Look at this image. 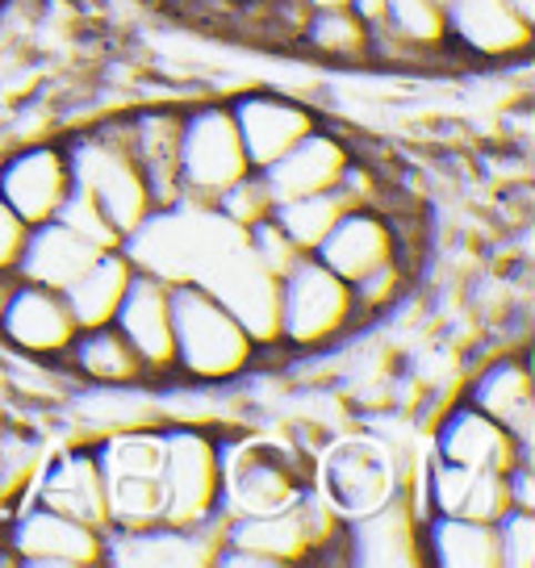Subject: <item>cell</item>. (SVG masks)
<instances>
[{
    "label": "cell",
    "instance_id": "cell-1",
    "mask_svg": "<svg viewBox=\"0 0 535 568\" xmlns=\"http://www.w3.org/2000/svg\"><path fill=\"white\" fill-rule=\"evenodd\" d=\"M172 381L201 389L234 385L264 359V347L248 335V326L214 293L189 281L172 284Z\"/></svg>",
    "mask_w": 535,
    "mask_h": 568
},
{
    "label": "cell",
    "instance_id": "cell-2",
    "mask_svg": "<svg viewBox=\"0 0 535 568\" xmlns=\"http://www.w3.org/2000/svg\"><path fill=\"white\" fill-rule=\"evenodd\" d=\"M364 318L352 284L335 276L319 255H302L276 281V352L322 355L356 335Z\"/></svg>",
    "mask_w": 535,
    "mask_h": 568
},
{
    "label": "cell",
    "instance_id": "cell-3",
    "mask_svg": "<svg viewBox=\"0 0 535 568\" xmlns=\"http://www.w3.org/2000/svg\"><path fill=\"white\" fill-rule=\"evenodd\" d=\"M63 155H68V172H72V189L84 193L113 222V231L134 234L147 217L155 213L151 189L143 180V168L130 155L122 134V118H109L101 125L75 130L63 139Z\"/></svg>",
    "mask_w": 535,
    "mask_h": 568
},
{
    "label": "cell",
    "instance_id": "cell-4",
    "mask_svg": "<svg viewBox=\"0 0 535 568\" xmlns=\"http://www.w3.org/2000/svg\"><path fill=\"white\" fill-rule=\"evenodd\" d=\"M222 518L285 510L314 485V473L297 452L248 435H222Z\"/></svg>",
    "mask_w": 535,
    "mask_h": 568
},
{
    "label": "cell",
    "instance_id": "cell-5",
    "mask_svg": "<svg viewBox=\"0 0 535 568\" xmlns=\"http://www.w3.org/2000/svg\"><path fill=\"white\" fill-rule=\"evenodd\" d=\"M97 447V464L105 477L109 527H147L163 518V439L160 423H139L109 430Z\"/></svg>",
    "mask_w": 535,
    "mask_h": 568
},
{
    "label": "cell",
    "instance_id": "cell-6",
    "mask_svg": "<svg viewBox=\"0 0 535 568\" xmlns=\"http://www.w3.org/2000/svg\"><path fill=\"white\" fill-rule=\"evenodd\" d=\"M163 523L196 527L222 515V447L205 423H160Z\"/></svg>",
    "mask_w": 535,
    "mask_h": 568
},
{
    "label": "cell",
    "instance_id": "cell-7",
    "mask_svg": "<svg viewBox=\"0 0 535 568\" xmlns=\"http://www.w3.org/2000/svg\"><path fill=\"white\" fill-rule=\"evenodd\" d=\"M248 172L251 160L226 101H196L180 109V193L184 201L214 205Z\"/></svg>",
    "mask_w": 535,
    "mask_h": 568
},
{
    "label": "cell",
    "instance_id": "cell-8",
    "mask_svg": "<svg viewBox=\"0 0 535 568\" xmlns=\"http://www.w3.org/2000/svg\"><path fill=\"white\" fill-rule=\"evenodd\" d=\"M222 548V515L196 527L147 523V527H105L101 568H214Z\"/></svg>",
    "mask_w": 535,
    "mask_h": 568
},
{
    "label": "cell",
    "instance_id": "cell-9",
    "mask_svg": "<svg viewBox=\"0 0 535 568\" xmlns=\"http://www.w3.org/2000/svg\"><path fill=\"white\" fill-rule=\"evenodd\" d=\"M0 539L18 556V568H101V531L42 501H26L4 518Z\"/></svg>",
    "mask_w": 535,
    "mask_h": 568
},
{
    "label": "cell",
    "instance_id": "cell-10",
    "mask_svg": "<svg viewBox=\"0 0 535 568\" xmlns=\"http://www.w3.org/2000/svg\"><path fill=\"white\" fill-rule=\"evenodd\" d=\"M343 565L352 568H427L423 510L406 489L356 518H343Z\"/></svg>",
    "mask_w": 535,
    "mask_h": 568
},
{
    "label": "cell",
    "instance_id": "cell-11",
    "mask_svg": "<svg viewBox=\"0 0 535 568\" xmlns=\"http://www.w3.org/2000/svg\"><path fill=\"white\" fill-rule=\"evenodd\" d=\"M314 489L343 518H356L364 510L381 506L397 489H406V480L397 477V464L390 460V452L381 444H373V439H340V444H331L322 452Z\"/></svg>",
    "mask_w": 535,
    "mask_h": 568
},
{
    "label": "cell",
    "instance_id": "cell-12",
    "mask_svg": "<svg viewBox=\"0 0 535 568\" xmlns=\"http://www.w3.org/2000/svg\"><path fill=\"white\" fill-rule=\"evenodd\" d=\"M75 318L63 293L47 288V284L18 281L13 297L0 310V343L13 355L30 359V364H59L68 343L75 338Z\"/></svg>",
    "mask_w": 535,
    "mask_h": 568
},
{
    "label": "cell",
    "instance_id": "cell-13",
    "mask_svg": "<svg viewBox=\"0 0 535 568\" xmlns=\"http://www.w3.org/2000/svg\"><path fill=\"white\" fill-rule=\"evenodd\" d=\"M68 193H72V172H68L63 142H26L0 160V201L30 226L51 222Z\"/></svg>",
    "mask_w": 535,
    "mask_h": 568
},
{
    "label": "cell",
    "instance_id": "cell-14",
    "mask_svg": "<svg viewBox=\"0 0 535 568\" xmlns=\"http://www.w3.org/2000/svg\"><path fill=\"white\" fill-rule=\"evenodd\" d=\"M226 105H231L234 130H239L243 151H248L255 172H264L268 163L281 160L293 142L305 139L314 125H322V118L305 101L272 89L234 92Z\"/></svg>",
    "mask_w": 535,
    "mask_h": 568
},
{
    "label": "cell",
    "instance_id": "cell-15",
    "mask_svg": "<svg viewBox=\"0 0 535 568\" xmlns=\"http://www.w3.org/2000/svg\"><path fill=\"white\" fill-rule=\"evenodd\" d=\"M461 402L506 426L523 452L535 447V381L523 352H498L482 368H473L461 389Z\"/></svg>",
    "mask_w": 535,
    "mask_h": 568
},
{
    "label": "cell",
    "instance_id": "cell-16",
    "mask_svg": "<svg viewBox=\"0 0 535 568\" xmlns=\"http://www.w3.org/2000/svg\"><path fill=\"white\" fill-rule=\"evenodd\" d=\"M447 42L452 51L477 63H515L527 59L535 42V26L518 18L511 0H444Z\"/></svg>",
    "mask_w": 535,
    "mask_h": 568
},
{
    "label": "cell",
    "instance_id": "cell-17",
    "mask_svg": "<svg viewBox=\"0 0 535 568\" xmlns=\"http://www.w3.org/2000/svg\"><path fill=\"white\" fill-rule=\"evenodd\" d=\"M196 284L205 293H214L218 302L248 326V335L264 347V355L276 352V276H268L264 267L255 264V255L248 251V234Z\"/></svg>",
    "mask_w": 535,
    "mask_h": 568
},
{
    "label": "cell",
    "instance_id": "cell-18",
    "mask_svg": "<svg viewBox=\"0 0 535 568\" xmlns=\"http://www.w3.org/2000/svg\"><path fill=\"white\" fill-rule=\"evenodd\" d=\"M113 326L139 352L151 385L172 381V364H176V347H172V284L143 272V267H134L122 305L113 314Z\"/></svg>",
    "mask_w": 535,
    "mask_h": 568
},
{
    "label": "cell",
    "instance_id": "cell-19",
    "mask_svg": "<svg viewBox=\"0 0 535 568\" xmlns=\"http://www.w3.org/2000/svg\"><path fill=\"white\" fill-rule=\"evenodd\" d=\"M314 255H319L335 276H343L347 284H356V281H364L369 272H376L381 264L402 260V239H397V226L390 222L385 210H376V205H352V210L340 213V222L331 226V234L322 239ZM402 264H406V260H402Z\"/></svg>",
    "mask_w": 535,
    "mask_h": 568
},
{
    "label": "cell",
    "instance_id": "cell-20",
    "mask_svg": "<svg viewBox=\"0 0 535 568\" xmlns=\"http://www.w3.org/2000/svg\"><path fill=\"white\" fill-rule=\"evenodd\" d=\"M30 501H42L59 515L80 518L97 531L109 527V501H105V477L97 464V447L92 444H72L63 452H54L47 468L38 473Z\"/></svg>",
    "mask_w": 535,
    "mask_h": 568
},
{
    "label": "cell",
    "instance_id": "cell-21",
    "mask_svg": "<svg viewBox=\"0 0 535 568\" xmlns=\"http://www.w3.org/2000/svg\"><path fill=\"white\" fill-rule=\"evenodd\" d=\"M431 456L447 464H461L473 473H502L518 456H532L511 439V430L498 426L489 414L473 409L468 402H456L435 414V435H431Z\"/></svg>",
    "mask_w": 535,
    "mask_h": 568
},
{
    "label": "cell",
    "instance_id": "cell-22",
    "mask_svg": "<svg viewBox=\"0 0 535 568\" xmlns=\"http://www.w3.org/2000/svg\"><path fill=\"white\" fill-rule=\"evenodd\" d=\"M352 155H356V151H352L335 130L314 125L305 139H297L289 146L281 160L268 163L260 176H264L272 201L331 193V189H340V180H343V172H347Z\"/></svg>",
    "mask_w": 535,
    "mask_h": 568
},
{
    "label": "cell",
    "instance_id": "cell-23",
    "mask_svg": "<svg viewBox=\"0 0 535 568\" xmlns=\"http://www.w3.org/2000/svg\"><path fill=\"white\" fill-rule=\"evenodd\" d=\"M54 368L68 373V381H80L84 389H147L151 385L139 352L125 343L113 322L80 326Z\"/></svg>",
    "mask_w": 535,
    "mask_h": 568
},
{
    "label": "cell",
    "instance_id": "cell-24",
    "mask_svg": "<svg viewBox=\"0 0 535 568\" xmlns=\"http://www.w3.org/2000/svg\"><path fill=\"white\" fill-rule=\"evenodd\" d=\"M122 134L130 155L143 168L155 210L184 201V193H180V109L163 105L122 113Z\"/></svg>",
    "mask_w": 535,
    "mask_h": 568
},
{
    "label": "cell",
    "instance_id": "cell-25",
    "mask_svg": "<svg viewBox=\"0 0 535 568\" xmlns=\"http://www.w3.org/2000/svg\"><path fill=\"white\" fill-rule=\"evenodd\" d=\"M97 251L89 239H80L72 226H63L59 217L51 222H38L26 234V247H21L18 260V281L30 284H47V288H68V284L84 272V267L97 260Z\"/></svg>",
    "mask_w": 535,
    "mask_h": 568
},
{
    "label": "cell",
    "instance_id": "cell-26",
    "mask_svg": "<svg viewBox=\"0 0 535 568\" xmlns=\"http://www.w3.org/2000/svg\"><path fill=\"white\" fill-rule=\"evenodd\" d=\"M423 556L435 568H498L494 523L464 515H423Z\"/></svg>",
    "mask_w": 535,
    "mask_h": 568
},
{
    "label": "cell",
    "instance_id": "cell-27",
    "mask_svg": "<svg viewBox=\"0 0 535 568\" xmlns=\"http://www.w3.org/2000/svg\"><path fill=\"white\" fill-rule=\"evenodd\" d=\"M130 276H134V260L122 247L97 251V260L63 288V302L72 310L75 326H105V322H113Z\"/></svg>",
    "mask_w": 535,
    "mask_h": 568
},
{
    "label": "cell",
    "instance_id": "cell-28",
    "mask_svg": "<svg viewBox=\"0 0 535 568\" xmlns=\"http://www.w3.org/2000/svg\"><path fill=\"white\" fill-rule=\"evenodd\" d=\"M297 47L326 59V63H340V68L373 63L369 59V26L347 4L343 9H310Z\"/></svg>",
    "mask_w": 535,
    "mask_h": 568
},
{
    "label": "cell",
    "instance_id": "cell-29",
    "mask_svg": "<svg viewBox=\"0 0 535 568\" xmlns=\"http://www.w3.org/2000/svg\"><path fill=\"white\" fill-rule=\"evenodd\" d=\"M381 26H385L414 59H435V54L452 51L444 4H435V0H385V21H381Z\"/></svg>",
    "mask_w": 535,
    "mask_h": 568
},
{
    "label": "cell",
    "instance_id": "cell-30",
    "mask_svg": "<svg viewBox=\"0 0 535 568\" xmlns=\"http://www.w3.org/2000/svg\"><path fill=\"white\" fill-rule=\"evenodd\" d=\"M352 210L347 201H343L340 189H331V193H310V196H293V201H276V226L293 239V247L302 251V255H314L319 243L331 234V226L340 222V213Z\"/></svg>",
    "mask_w": 535,
    "mask_h": 568
},
{
    "label": "cell",
    "instance_id": "cell-31",
    "mask_svg": "<svg viewBox=\"0 0 535 568\" xmlns=\"http://www.w3.org/2000/svg\"><path fill=\"white\" fill-rule=\"evenodd\" d=\"M406 288H411V267L402 264V260H390V264H381L376 272H369L364 281L352 284L364 326L373 318H381V314H393L402 305V297H406Z\"/></svg>",
    "mask_w": 535,
    "mask_h": 568
},
{
    "label": "cell",
    "instance_id": "cell-32",
    "mask_svg": "<svg viewBox=\"0 0 535 568\" xmlns=\"http://www.w3.org/2000/svg\"><path fill=\"white\" fill-rule=\"evenodd\" d=\"M214 210L231 222V226H239V231H251L255 222H264V217H272V210H276V201H272V193H268L264 176L251 168L243 180H234L226 193L214 201Z\"/></svg>",
    "mask_w": 535,
    "mask_h": 568
},
{
    "label": "cell",
    "instance_id": "cell-33",
    "mask_svg": "<svg viewBox=\"0 0 535 568\" xmlns=\"http://www.w3.org/2000/svg\"><path fill=\"white\" fill-rule=\"evenodd\" d=\"M494 539H498V568H532L535 565V510L506 506L494 518Z\"/></svg>",
    "mask_w": 535,
    "mask_h": 568
},
{
    "label": "cell",
    "instance_id": "cell-34",
    "mask_svg": "<svg viewBox=\"0 0 535 568\" xmlns=\"http://www.w3.org/2000/svg\"><path fill=\"white\" fill-rule=\"evenodd\" d=\"M243 234H248V251L255 255V264L264 267L268 276H276V281L302 260V251L293 247V239L276 226V217H264V222H255V226Z\"/></svg>",
    "mask_w": 535,
    "mask_h": 568
},
{
    "label": "cell",
    "instance_id": "cell-35",
    "mask_svg": "<svg viewBox=\"0 0 535 568\" xmlns=\"http://www.w3.org/2000/svg\"><path fill=\"white\" fill-rule=\"evenodd\" d=\"M63 226H72L80 239H89L92 247H101V251H109V247H122V234L113 231V222H109L105 213L92 205L89 196L84 193H68V201L59 205V213H54Z\"/></svg>",
    "mask_w": 535,
    "mask_h": 568
},
{
    "label": "cell",
    "instance_id": "cell-36",
    "mask_svg": "<svg viewBox=\"0 0 535 568\" xmlns=\"http://www.w3.org/2000/svg\"><path fill=\"white\" fill-rule=\"evenodd\" d=\"M511 506L506 497V480L502 473H473V485H468V497H464V518H482V523H494Z\"/></svg>",
    "mask_w": 535,
    "mask_h": 568
},
{
    "label": "cell",
    "instance_id": "cell-37",
    "mask_svg": "<svg viewBox=\"0 0 535 568\" xmlns=\"http://www.w3.org/2000/svg\"><path fill=\"white\" fill-rule=\"evenodd\" d=\"M26 234H30V222H21L18 213L0 201V272H13V276H18V260H21V247H26Z\"/></svg>",
    "mask_w": 535,
    "mask_h": 568
},
{
    "label": "cell",
    "instance_id": "cell-38",
    "mask_svg": "<svg viewBox=\"0 0 535 568\" xmlns=\"http://www.w3.org/2000/svg\"><path fill=\"white\" fill-rule=\"evenodd\" d=\"M347 9H352V13H356V18L364 21L369 30L385 21V0H347Z\"/></svg>",
    "mask_w": 535,
    "mask_h": 568
},
{
    "label": "cell",
    "instance_id": "cell-39",
    "mask_svg": "<svg viewBox=\"0 0 535 568\" xmlns=\"http://www.w3.org/2000/svg\"><path fill=\"white\" fill-rule=\"evenodd\" d=\"M13 284H18V276H13V272H0V310L9 305V297H13Z\"/></svg>",
    "mask_w": 535,
    "mask_h": 568
},
{
    "label": "cell",
    "instance_id": "cell-40",
    "mask_svg": "<svg viewBox=\"0 0 535 568\" xmlns=\"http://www.w3.org/2000/svg\"><path fill=\"white\" fill-rule=\"evenodd\" d=\"M511 9H515L518 18H527L535 26V0H511Z\"/></svg>",
    "mask_w": 535,
    "mask_h": 568
},
{
    "label": "cell",
    "instance_id": "cell-41",
    "mask_svg": "<svg viewBox=\"0 0 535 568\" xmlns=\"http://www.w3.org/2000/svg\"><path fill=\"white\" fill-rule=\"evenodd\" d=\"M305 4H310V9H343L347 0H305Z\"/></svg>",
    "mask_w": 535,
    "mask_h": 568
},
{
    "label": "cell",
    "instance_id": "cell-42",
    "mask_svg": "<svg viewBox=\"0 0 535 568\" xmlns=\"http://www.w3.org/2000/svg\"><path fill=\"white\" fill-rule=\"evenodd\" d=\"M226 4H251V0H226Z\"/></svg>",
    "mask_w": 535,
    "mask_h": 568
},
{
    "label": "cell",
    "instance_id": "cell-43",
    "mask_svg": "<svg viewBox=\"0 0 535 568\" xmlns=\"http://www.w3.org/2000/svg\"><path fill=\"white\" fill-rule=\"evenodd\" d=\"M176 4H189V0H176Z\"/></svg>",
    "mask_w": 535,
    "mask_h": 568
}]
</instances>
